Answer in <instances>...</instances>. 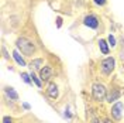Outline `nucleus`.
<instances>
[{
  "label": "nucleus",
  "instance_id": "20e7f679",
  "mask_svg": "<svg viewBox=\"0 0 124 123\" xmlns=\"http://www.w3.org/2000/svg\"><path fill=\"white\" fill-rule=\"evenodd\" d=\"M123 108L124 106H123L121 102H117L116 105L111 108V115H113V117H114L116 120H120V119H121V116H123V113H121V112H123Z\"/></svg>",
  "mask_w": 124,
  "mask_h": 123
},
{
  "label": "nucleus",
  "instance_id": "f3484780",
  "mask_svg": "<svg viewBox=\"0 0 124 123\" xmlns=\"http://www.w3.org/2000/svg\"><path fill=\"white\" fill-rule=\"evenodd\" d=\"M56 26H58V27H61V26H62V18H61V17H58V18H56Z\"/></svg>",
  "mask_w": 124,
  "mask_h": 123
},
{
  "label": "nucleus",
  "instance_id": "6ab92c4d",
  "mask_svg": "<svg viewBox=\"0 0 124 123\" xmlns=\"http://www.w3.org/2000/svg\"><path fill=\"white\" fill-rule=\"evenodd\" d=\"M92 123H99V120H97V119H93V120H92Z\"/></svg>",
  "mask_w": 124,
  "mask_h": 123
},
{
  "label": "nucleus",
  "instance_id": "1a4fd4ad",
  "mask_svg": "<svg viewBox=\"0 0 124 123\" xmlns=\"http://www.w3.org/2000/svg\"><path fill=\"white\" fill-rule=\"evenodd\" d=\"M99 47H100V51L103 54H108V47H107V43L104 40H100L99 41Z\"/></svg>",
  "mask_w": 124,
  "mask_h": 123
},
{
  "label": "nucleus",
  "instance_id": "a211bd4d",
  "mask_svg": "<svg viewBox=\"0 0 124 123\" xmlns=\"http://www.w3.org/2000/svg\"><path fill=\"white\" fill-rule=\"evenodd\" d=\"M3 123H11V119L6 116V117H3Z\"/></svg>",
  "mask_w": 124,
  "mask_h": 123
},
{
  "label": "nucleus",
  "instance_id": "6e6552de",
  "mask_svg": "<svg viewBox=\"0 0 124 123\" xmlns=\"http://www.w3.org/2000/svg\"><path fill=\"white\" fill-rule=\"evenodd\" d=\"M13 57H14V60L17 61V64H18V65H21V67H25V61H24L23 58H21V55L18 54L17 51H14V53H13Z\"/></svg>",
  "mask_w": 124,
  "mask_h": 123
},
{
  "label": "nucleus",
  "instance_id": "423d86ee",
  "mask_svg": "<svg viewBox=\"0 0 124 123\" xmlns=\"http://www.w3.org/2000/svg\"><path fill=\"white\" fill-rule=\"evenodd\" d=\"M52 75V69L49 68V67H44V68L39 71V78L42 79V81H46V79H49Z\"/></svg>",
  "mask_w": 124,
  "mask_h": 123
},
{
  "label": "nucleus",
  "instance_id": "dca6fc26",
  "mask_svg": "<svg viewBox=\"0 0 124 123\" xmlns=\"http://www.w3.org/2000/svg\"><path fill=\"white\" fill-rule=\"evenodd\" d=\"M93 1H94L96 4H99V6H103V4L106 3V0H93Z\"/></svg>",
  "mask_w": 124,
  "mask_h": 123
},
{
  "label": "nucleus",
  "instance_id": "f257e3e1",
  "mask_svg": "<svg viewBox=\"0 0 124 123\" xmlns=\"http://www.w3.org/2000/svg\"><path fill=\"white\" fill-rule=\"evenodd\" d=\"M16 45H17V48H18V50H20L24 55H31L32 53H34V50H35L34 44L31 43L30 40L24 38V37H21V38L17 40Z\"/></svg>",
  "mask_w": 124,
  "mask_h": 123
},
{
  "label": "nucleus",
  "instance_id": "ddd939ff",
  "mask_svg": "<svg viewBox=\"0 0 124 123\" xmlns=\"http://www.w3.org/2000/svg\"><path fill=\"white\" fill-rule=\"evenodd\" d=\"M21 78H23V81L25 82V84H31V75H28V74H25V72H23L21 74Z\"/></svg>",
  "mask_w": 124,
  "mask_h": 123
},
{
  "label": "nucleus",
  "instance_id": "4468645a",
  "mask_svg": "<svg viewBox=\"0 0 124 123\" xmlns=\"http://www.w3.org/2000/svg\"><path fill=\"white\" fill-rule=\"evenodd\" d=\"M31 78H32V81H34V82H35V84H37V86H41V81H39L38 78L35 77V75H34V74H31Z\"/></svg>",
  "mask_w": 124,
  "mask_h": 123
},
{
  "label": "nucleus",
  "instance_id": "2eb2a0df",
  "mask_svg": "<svg viewBox=\"0 0 124 123\" xmlns=\"http://www.w3.org/2000/svg\"><path fill=\"white\" fill-rule=\"evenodd\" d=\"M108 43H110L111 47L116 45V38H114V35H108Z\"/></svg>",
  "mask_w": 124,
  "mask_h": 123
},
{
  "label": "nucleus",
  "instance_id": "7ed1b4c3",
  "mask_svg": "<svg viewBox=\"0 0 124 123\" xmlns=\"http://www.w3.org/2000/svg\"><path fill=\"white\" fill-rule=\"evenodd\" d=\"M116 67V61H114V58H111V57H108L106 60H103L101 61V71H103V74H106L108 75L113 69Z\"/></svg>",
  "mask_w": 124,
  "mask_h": 123
},
{
  "label": "nucleus",
  "instance_id": "39448f33",
  "mask_svg": "<svg viewBox=\"0 0 124 123\" xmlns=\"http://www.w3.org/2000/svg\"><path fill=\"white\" fill-rule=\"evenodd\" d=\"M85 26H87L89 28H97L99 27V20H97V17L96 16H87V17H85Z\"/></svg>",
  "mask_w": 124,
  "mask_h": 123
},
{
  "label": "nucleus",
  "instance_id": "0eeeda50",
  "mask_svg": "<svg viewBox=\"0 0 124 123\" xmlns=\"http://www.w3.org/2000/svg\"><path fill=\"white\" fill-rule=\"evenodd\" d=\"M48 95H49L52 99H55V98L58 96V86L55 84H49V86H48Z\"/></svg>",
  "mask_w": 124,
  "mask_h": 123
},
{
  "label": "nucleus",
  "instance_id": "aec40b11",
  "mask_svg": "<svg viewBox=\"0 0 124 123\" xmlns=\"http://www.w3.org/2000/svg\"><path fill=\"white\" fill-rule=\"evenodd\" d=\"M103 123H111V122H110L108 119H106V120H104V122H103Z\"/></svg>",
  "mask_w": 124,
  "mask_h": 123
},
{
  "label": "nucleus",
  "instance_id": "9d476101",
  "mask_svg": "<svg viewBox=\"0 0 124 123\" xmlns=\"http://www.w3.org/2000/svg\"><path fill=\"white\" fill-rule=\"evenodd\" d=\"M118 98H120V92H118V91H113V92L107 96V100L108 102H114V100H117Z\"/></svg>",
  "mask_w": 124,
  "mask_h": 123
},
{
  "label": "nucleus",
  "instance_id": "f8f14e48",
  "mask_svg": "<svg viewBox=\"0 0 124 123\" xmlns=\"http://www.w3.org/2000/svg\"><path fill=\"white\" fill-rule=\"evenodd\" d=\"M42 65V60L41 58H38V60H34V61L31 62V68L34 69H39V67Z\"/></svg>",
  "mask_w": 124,
  "mask_h": 123
},
{
  "label": "nucleus",
  "instance_id": "f03ea898",
  "mask_svg": "<svg viewBox=\"0 0 124 123\" xmlns=\"http://www.w3.org/2000/svg\"><path fill=\"white\" fill-rule=\"evenodd\" d=\"M92 93H93V98L100 102V100L106 98V88L101 84H94L92 86Z\"/></svg>",
  "mask_w": 124,
  "mask_h": 123
},
{
  "label": "nucleus",
  "instance_id": "9b49d317",
  "mask_svg": "<svg viewBox=\"0 0 124 123\" xmlns=\"http://www.w3.org/2000/svg\"><path fill=\"white\" fill-rule=\"evenodd\" d=\"M6 93H7V95H8V96H10L13 100H17V99H18V95H17V93L13 91V88H7V89H6Z\"/></svg>",
  "mask_w": 124,
  "mask_h": 123
}]
</instances>
